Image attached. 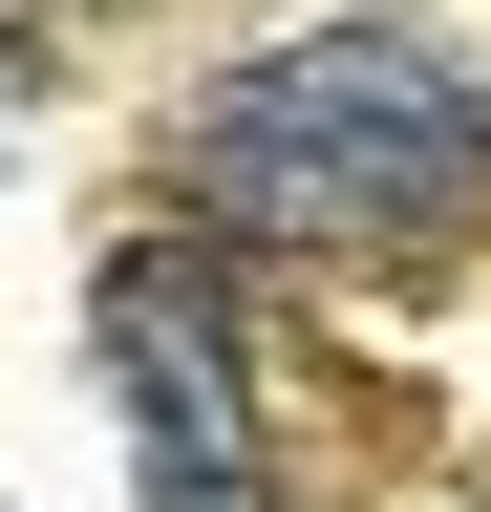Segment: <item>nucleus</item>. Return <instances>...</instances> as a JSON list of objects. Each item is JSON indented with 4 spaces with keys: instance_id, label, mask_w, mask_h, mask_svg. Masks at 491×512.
<instances>
[{
    "instance_id": "nucleus-1",
    "label": "nucleus",
    "mask_w": 491,
    "mask_h": 512,
    "mask_svg": "<svg viewBox=\"0 0 491 512\" xmlns=\"http://www.w3.org/2000/svg\"><path fill=\"white\" fill-rule=\"evenodd\" d=\"M193 192H214V235H278V256H406L491 192V86L427 64L406 22L257 43L193 107Z\"/></svg>"
},
{
    "instance_id": "nucleus-2",
    "label": "nucleus",
    "mask_w": 491,
    "mask_h": 512,
    "mask_svg": "<svg viewBox=\"0 0 491 512\" xmlns=\"http://www.w3.org/2000/svg\"><path fill=\"white\" fill-rule=\"evenodd\" d=\"M107 384H129L150 512H278L257 491V406H235V278L193 235H129V256H107Z\"/></svg>"
},
{
    "instance_id": "nucleus-3",
    "label": "nucleus",
    "mask_w": 491,
    "mask_h": 512,
    "mask_svg": "<svg viewBox=\"0 0 491 512\" xmlns=\"http://www.w3.org/2000/svg\"><path fill=\"white\" fill-rule=\"evenodd\" d=\"M43 22H65V0H0V86H22V64H43Z\"/></svg>"
}]
</instances>
